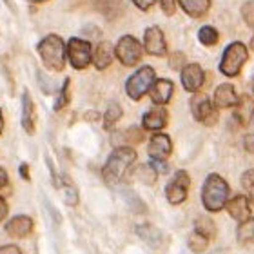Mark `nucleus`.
<instances>
[{"label":"nucleus","mask_w":254,"mask_h":254,"mask_svg":"<svg viewBox=\"0 0 254 254\" xmlns=\"http://www.w3.org/2000/svg\"><path fill=\"white\" fill-rule=\"evenodd\" d=\"M134 160H136V151L131 147H118L115 149L107 160V164L104 165V169H102V175H104V180L107 184H118V182L122 180L124 175H126L129 167L134 164Z\"/></svg>","instance_id":"f257e3e1"},{"label":"nucleus","mask_w":254,"mask_h":254,"mask_svg":"<svg viewBox=\"0 0 254 254\" xmlns=\"http://www.w3.org/2000/svg\"><path fill=\"white\" fill-rule=\"evenodd\" d=\"M229 184L220 175H209L203 182L201 189V201L207 211L218 212L227 203Z\"/></svg>","instance_id":"f03ea898"},{"label":"nucleus","mask_w":254,"mask_h":254,"mask_svg":"<svg viewBox=\"0 0 254 254\" xmlns=\"http://www.w3.org/2000/svg\"><path fill=\"white\" fill-rule=\"evenodd\" d=\"M37 49L44 65L49 71H55V73L62 71L64 65H65V49L67 48H65V44L59 35H49L44 40H40Z\"/></svg>","instance_id":"7ed1b4c3"},{"label":"nucleus","mask_w":254,"mask_h":254,"mask_svg":"<svg viewBox=\"0 0 254 254\" xmlns=\"http://www.w3.org/2000/svg\"><path fill=\"white\" fill-rule=\"evenodd\" d=\"M247 48L242 42H233L229 44L227 49L223 51V59L220 62V71L225 76H236L242 71L244 64L247 62Z\"/></svg>","instance_id":"20e7f679"},{"label":"nucleus","mask_w":254,"mask_h":254,"mask_svg":"<svg viewBox=\"0 0 254 254\" xmlns=\"http://www.w3.org/2000/svg\"><path fill=\"white\" fill-rule=\"evenodd\" d=\"M153 84H154V69L145 65V67H140L136 73L129 76V80H127L126 84V91L127 95H129V98L140 100L145 93L151 91Z\"/></svg>","instance_id":"39448f33"},{"label":"nucleus","mask_w":254,"mask_h":254,"mask_svg":"<svg viewBox=\"0 0 254 254\" xmlns=\"http://www.w3.org/2000/svg\"><path fill=\"white\" fill-rule=\"evenodd\" d=\"M115 53H117V59L126 67H132V65H136L142 60L143 49H142V44L138 42L136 38L131 37V35H126V37H122L118 40Z\"/></svg>","instance_id":"423d86ee"},{"label":"nucleus","mask_w":254,"mask_h":254,"mask_svg":"<svg viewBox=\"0 0 254 254\" xmlns=\"http://www.w3.org/2000/svg\"><path fill=\"white\" fill-rule=\"evenodd\" d=\"M67 59L74 69H85L93 60L91 44L82 38H71L67 42Z\"/></svg>","instance_id":"0eeeda50"},{"label":"nucleus","mask_w":254,"mask_h":254,"mask_svg":"<svg viewBox=\"0 0 254 254\" xmlns=\"http://www.w3.org/2000/svg\"><path fill=\"white\" fill-rule=\"evenodd\" d=\"M190 113L194 120L203 122L205 126H214L218 122V113L207 95H194L190 98Z\"/></svg>","instance_id":"6e6552de"},{"label":"nucleus","mask_w":254,"mask_h":254,"mask_svg":"<svg viewBox=\"0 0 254 254\" xmlns=\"http://www.w3.org/2000/svg\"><path fill=\"white\" fill-rule=\"evenodd\" d=\"M189 186H190L189 175H187L186 171H178V173L173 176V180L167 184V187H165V196H167L169 203L178 205V203H182V201L186 200Z\"/></svg>","instance_id":"1a4fd4ad"},{"label":"nucleus","mask_w":254,"mask_h":254,"mask_svg":"<svg viewBox=\"0 0 254 254\" xmlns=\"http://www.w3.org/2000/svg\"><path fill=\"white\" fill-rule=\"evenodd\" d=\"M143 46H145V51H147L149 55H153V57H165V53H167L164 33H162V29L156 26L145 29V35H143Z\"/></svg>","instance_id":"9d476101"},{"label":"nucleus","mask_w":254,"mask_h":254,"mask_svg":"<svg viewBox=\"0 0 254 254\" xmlns=\"http://www.w3.org/2000/svg\"><path fill=\"white\" fill-rule=\"evenodd\" d=\"M173 151V142L164 132H156L147 145V153L153 160H167Z\"/></svg>","instance_id":"9b49d317"},{"label":"nucleus","mask_w":254,"mask_h":254,"mask_svg":"<svg viewBox=\"0 0 254 254\" xmlns=\"http://www.w3.org/2000/svg\"><path fill=\"white\" fill-rule=\"evenodd\" d=\"M203 69L198 64H187L186 67L182 69V84L189 93H196L203 84Z\"/></svg>","instance_id":"f8f14e48"},{"label":"nucleus","mask_w":254,"mask_h":254,"mask_svg":"<svg viewBox=\"0 0 254 254\" xmlns=\"http://www.w3.org/2000/svg\"><path fill=\"white\" fill-rule=\"evenodd\" d=\"M33 231V220L26 214L11 218L9 222L5 223V233L13 236V238H26L27 234Z\"/></svg>","instance_id":"ddd939ff"},{"label":"nucleus","mask_w":254,"mask_h":254,"mask_svg":"<svg viewBox=\"0 0 254 254\" xmlns=\"http://www.w3.org/2000/svg\"><path fill=\"white\" fill-rule=\"evenodd\" d=\"M173 89H175V85H173L171 80H165V78L154 80L153 87L149 91L151 93V100L156 106H165L171 100V96H173Z\"/></svg>","instance_id":"4468645a"},{"label":"nucleus","mask_w":254,"mask_h":254,"mask_svg":"<svg viewBox=\"0 0 254 254\" xmlns=\"http://www.w3.org/2000/svg\"><path fill=\"white\" fill-rule=\"evenodd\" d=\"M238 95L231 84H222L218 85L214 91V106L218 109H227V107H234L238 104Z\"/></svg>","instance_id":"2eb2a0df"},{"label":"nucleus","mask_w":254,"mask_h":254,"mask_svg":"<svg viewBox=\"0 0 254 254\" xmlns=\"http://www.w3.org/2000/svg\"><path fill=\"white\" fill-rule=\"evenodd\" d=\"M227 207V212L234 220H238V222H245L247 218H251V207H249V201L245 196H234L233 200H227L225 203Z\"/></svg>","instance_id":"dca6fc26"},{"label":"nucleus","mask_w":254,"mask_h":254,"mask_svg":"<svg viewBox=\"0 0 254 254\" xmlns=\"http://www.w3.org/2000/svg\"><path fill=\"white\" fill-rule=\"evenodd\" d=\"M142 124L149 131H160L167 126V111L164 107H153L143 115Z\"/></svg>","instance_id":"f3484780"},{"label":"nucleus","mask_w":254,"mask_h":254,"mask_svg":"<svg viewBox=\"0 0 254 254\" xmlns=\"http://www.w3.org/2000/svg\"><path fill=\"white\" fill-rule=\"evenodd\" d=\"M22 126L27 134L35 132V104H33L29 93L22 95Z\"/></svg>","instance_id":"a211bd4d"},{"label":"nucleus","mask_w":254,"mask_h":254,"mask_svg":"<svg viewBox=\"0 0 254 254\" xmlns=\"http://www.w3.org/2000/svg\"><path fill=\"white\" fill-rule=\"evenodd\" d=\"M113 55H115V49L109 42H100L96 46L95 55H93V62H95L96 69H106L111 65L113 62Z\"/></svg>","instance_id":"6ab92c4d"},{"label":"nucleus","mask_w":254,"mask_h":254,"mask_svg":"<svg viewBox=\"0 0 254 254\" xmlns=\"http://www.w3.org/2000/svg\"><path fill=\"white\" fill-rule=\"evenodd\" d=\"M234 117L238 120L242 126H247L251 122V118L254 117V100L251 96L244 95L242 98L238 100L236 104V113H234Z\"/></svg>","instance_id":"aec40b11"},{"label":"nucleus","mask_w":254,"mask_h":254,"mask_svg":"<svg viewBox=\"0 0 254 254\" xmlns=\"http://www.w3.org/2000/svg\"><path fill=\"white\" fill-rule=\"evenodd\" d=\"M182 9L192 18H200L209 11L211 7V0H180Z\"/></svg>","instance_id":"412c9836"},{"label":"nucleus","mask_w":254,"mask_h":254,"mask_svg":"<svg viewBox=\"0 0 254 254\" xmlns=\"http://www.w3.org/2000/svg\"><path fill=\"white\" fill-rule=\"evenodd\" d=\"M136 233L138 236L143 240V242H147L151 247H160L162 245V242H164V236H162V233H160L158 229H154L153 225H138L136 227Z\"/></svg>","instance_id":"4be33fe9"},{"label":"nucleus","mask_w":254,"mask_h":254,"mask_svg":"<svg viewBox=\"0 0 254 254\" xmlns=\"http://www.w3.org/2000/svg\"><path fill=\"white\" fill-rule=\"evenodd\" d=\"M236 238L242 245H249L254 244V218H247L245 222H242L238 225V231H236Z\"/></svg>","instance_id":"5701e85b"},{"label":"nucleus","mask_w":254,"mask_h":254,"mask_svg":"<svg viewBox=\"0 0 254 254\" xmlns=\"http://www.w3.org/2000/svg\"><path fill=\"white\" fill-rule=\"evenodd\" d=\"M187 245H189V249L196 254H201L207 251V245H209V236L200 231H192L189 234V240H187Z\"/></svg>","instance_id":"b1692460"},{"label":"nucleus","mask_w":254,"mask_h":254,"mask_svg":"<svg viewBox=\"0 0 254 254\" xmlns=\"http://www.w3.org/2000/svg\"><path fill=\"white\" fill-rule=\"evenodd\" d=\"M198 38H200V42L203 44L205 48H212V46L218 44L220 35H218V31L212 26H203L200 31H198Z\"/></svg>","instance_id":"393cba45"},{"label":"nucleus","mask_w":254,"mask_h":254,"mask_svg":"<svg viewBox=\"0 0 254 254\" xmlns=\"http://www.w3.org/2000/svg\"><path fill=\"white\" fill-rule=\"evenodd\" d=\"M156 176H158V171L154 169L153 165H140L136 169V178L143 182L145 186H153L156 182Z\"/></svg>","instance_id":"a878e982"},{"label":"nucleus","mask_w":254,"mask_h":254,"mask_svg":"<svg viewBox=\"0 0 254 254\" xmlns=\"http://www.w3.org/2000/svg\"><path fill=\"white\" fill-rule=\"evenodd\" d=\"M120 117H122V107L118 106L117 102H113L111 106L107 107L106 115H104V126H106V129H111L120 120Z\"/></svg>","instance_id":"bb28decb"},{"label":"nucleus","mask_w":254,"mask_h":254,"mask_svg":"<svg viewBox=\"0 0 254 254\" xmlns=\"http://www.w3.org/2000/svg\"><path fill=\"white\" fill-rule=\"evenodd\" d=\"M62 180L65 182V187H64V198H65V203H67L69 207H74L76 203H78V190H76V187L71 184V180H69L67 176H62Z\"/></svg>","instance_id":"cd10ccee"},{"label":"nucleus","mask_w":254,"mask_h":254,"mask_svg":"<svg viewBox=\"0 0 254 254\" xmlns=\"http://www.w3.org/2000/svg\"><path fill=\"white\" fill-rule=\"evenodd\" d=\"M122 194H124V198H126V203L131 207V211H134V212H145V205H143L142 198H138V196L134 194L132 190L126 189Z\"/></svg>","instance_id":"c85d7f7f"},{"label":"nucleus","mask_w":254,"mask_h":254,"mask_svg":"<svg viewBox=\"0 0 254 254\" xmlns=\"http://www.w3.org/2000/svg\"><path fill=\"white\" fill-rule=\"evenodd\" d=\"M242 186L247 190V196H249L251 203H254V171L253 169L244 173V176H242Z\"/></svg>","instance_id":"c756f323"},{"label":"nucleus","mask_w":254,"mask_h":254,"mask_svg":"<svg viewBox=\"0 0 254 254\" xmlns=\"http://www.w3.org/2000/svg\"><path fill=\"white\" fill-rule=\"evenodd\" d=\"M69 104V78H65L62 89H60V95L57 98V104H55V111H60L62 107H65Z\"/></svg>","instance_id":"7c9ffc66"},{"label":"nucleus","mask_w":254,"mask_h":254,"mask_svg":"<svg viewBox=\"0 0 254 254\" xmlns=\"http://www.w3.org/2000/svg\"><path fill=\"white\" fill-rule=\"evenodd\" d=\"M242 16L247 26L254 27V0H247L244 5H242Z\"/></svg>","instance_id":"2f4dec72"},{"label":"nucleus","mask_w":254,"mask_h":254,"mask_svg":"<svg viewBox=\"0 0 254 254\" xmlns=\"http://www.w3.org/2000/svg\"><path fill=\"white\" fill-rule=\"evenodd\" d=\"M142 138H143V134L138 127H131V129H127V131L124 132V140H126V143H129V145L142 142Z\"/></svg>","instance_id":"473e14b6"},{"label":"nucleus","mask_w":254,"mask_h":254,"mask_svg":"<svg viewBox=\"0 0 254 254\" xmlns=\"http://www.w3.org/2000/svg\"><path fill=\"white\" fill-rule=\"evenodd\" d=\"M196 231H200V233L211 236L212 231H214V225H212L207 218H198V222H196Z\"/></svg>","instance_id":"72a5a7b5"},{"label":"nucleus","mask_w":254,"mask_h":254,"mask_svg":"<svg viewBox=\"0 0 254 254\" xmlns=\"http://www.w3.org/2000/svg\"><path fill=\"white\" fill-rule=\"evenodd\" d=\"M171 67L173 69H184L186 65V57H184V53H175L173 57H171Z\"/></svg>","instance_id":"f704fd0d"},{"label":"nucleus","mask_w":254,"mask_h":254,"mask_svg":"<svg viewBox=\"0 0 254 254\" xmlns=\"http://www.w3.org/2000/svg\"><path fill=\"white\" fill-rule=\"evenodd\" d=\"M160 4H162V9H164L165 15H175L176 11V0H160Z\"/></svg>","instance_id":"c9c22d12"},{"label":"nucleus","mask_w":254,"mask_h":254,"mask_svg":"<svg viewBox=\"0 0 254 254\" xmlns=\"http://www.w3.org/2000/svg\"><path fill=\"white\" fill-rule=\"evenodd\" d=\"M154 2H156V0H132V4L136 5V7H140L142 11H147Z\"/></svg>","instance_id":"e433bc0d"},{"label":"nucleus","mask_w":254,"mask_h":254,"mask_svg":"<svg viewBox=\"0 0 254 254\" xmlns=\"http://www.w3.org/2000/svg\"><path fill=\"white\" fill-rule=\"evenodd\" d=\"M0 254H22V253H20V247H16V245H2L0 247Z\"/></svg>","instance_id":"4c0bfd02"},{"label":"nucleus","mask_w":254,"mask_h":254,"mask_svg":"<svg viewBox=\"0 0 254 254\" xmlns=\"http://www.w3.org/2000/svg\"><path fill=\"white\" fill-rule=\"evenodd\" d=\"M244 143H245V149L249 151V153H254V134H247L244 138Z\"/></svg>","instance_id":"58836bf2"},{"label":"nucleus","mask_w":254,"mask_h":254,"mask_svg":"<svg viewBox=\"0 0 254 254\" xmlns=\"http://www.w3.org/2000/svg\"><path fill=\"white\" fill-rule=\"evenodd\" d=\"M7 211H9V207H7L5 200H4V198H0V222H2V220L7 216Z\"/></svg>","instance_id":"ea45409f"},{"label":"nucleus","mask_w":254,"mask_h":254,"mask_svg":"<svg viewBox=\"0 0 254 254\" xmlns=\"http://www.w3.org/2000/svg\"><path fill=\"white\" fill-rule=\"evenodd\" d=\"M7 186V173H5L2 167H0V189Z\"/></svg>","instance_id":"a19ab883"},{"label":"nucleus","mask_w":254,"mask_h":254,"mask_svg":"<svg viewBox=\"0 0 254 254\" xmlns=\"http://www.w3.org/2000/svg\"><path fill=\"white\" fill-rule=\"evenodd\" d=\"M20 175L24 180H29V169H27V164H22L20 165Z\"/></svg>","instance_id":"79ce46f5"},{"label":"nucleus","mask_w":254,"mask_h":254,"mask_svg":"<svg viewBox=\"0 0 254 254\" xmlns=\"http://www.w3.org/2000/svg\"><path fill=\"white\" fill-rule=\"evenodd\" d=\"M113 4H120V0H111V2H109V5H113ZM100 9H102V13H104L106 16H113V11L111 9H104V7H100Z\"/></svg>","instance_id":"37998d69"},{"label":"nucleus","mask_w":254,"mask_h":254,"mask_svg":"<svg viewBox=\"0 0 254 254\" xmlns=\"http://www.w3.org/2000/svg\"><path fill=\"white\" fill-rule=\"evenodd\" d=\"M4 131V117H2V109H0V132Z\"/></svg>","instance_id":"c03bdc74"},{"label":"nucleus","mask_w":254,"mask_h":254,"mask_svg":"<svg viewBox=\"0 0 254 254\" xmlns=\"http://www.w3.org/2000/svg\"><path fill=\"white\" fill-rule=\"evenodd\" d=\"M27 2H33V4H35V2H46V0H27Z\"/></svg>","instance_id":"a18cd8bd"},{"label":"nucleus","mask_w":254,"mask_h":254,"mask_svg":"<svg viewBox=\"0 0 254 254\" xmlns=\"http://www.w3.org/2000/svg\"><path fill=\"white\" fill-rule=\"evenodd\" d=\"M251 48H253V51H254V37H253V40H251Z\"/></svg>","instance_id":"49530a36"}]
</instances>
